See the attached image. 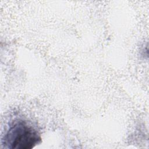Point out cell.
<instances>
[{"mask_svg":"<svg viewBox=\"0 0 149 149\" xmlns=\"http://www.w3.org/2000/svg\"><path fill=\"white\" fill-rule=\"evenodd\" d=\"M41 141L37 130L27 121L13 120L2 139V145L10 149H31Z\"/></svg>","mask_w":149,"mask_h":149,"instance_id":"cell-1","label":"cell"}]
</instances>
